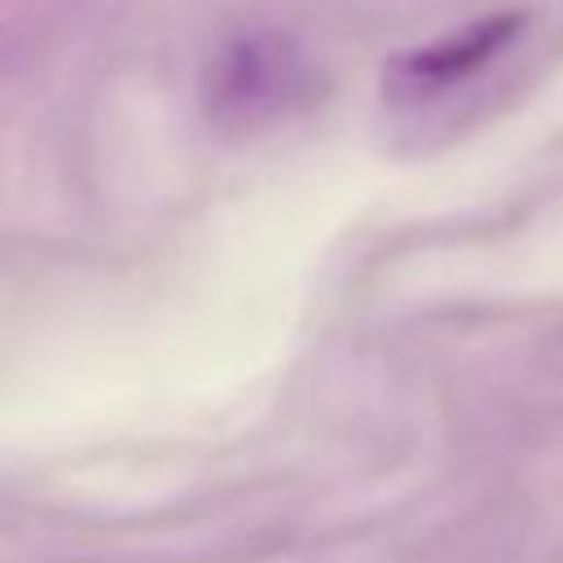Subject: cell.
Masks as SVG:
<instances>
[{"mask_svg": "<svg viewBox=\"0 0 563 563\" xmlns=\"http://www.w3.org/2000/svg\"><path fill=\"white\" fill-rule=\"evenodd\" d=\"M308 84L303 57L282 35H246L229 44L207 75V110L233 123H260L286 110Z\"/></svg>", "mask_w": 563, "mask_h": 563, "instance_id": "6da1fadb", "label": "cell"}, {"mask_svg": "<svg viewBox=\"0 0 563 563\" xmlns=\"http://www.w3.org/2000/svg\"><path fill=\"white\" fill-rule=\"evenodd\" d=\"M519 13H497V18H479L471 22L462 35H449L440 44H427L418 53L405 57L400 75L409 84H427V88H440V84H453V79H466L471 70H479L484 62H493L515 35H519Z\"/></svg>", "mask_w": 563, "mask_h": 563, "instance_id": "7a4b0ae2", "label": "cell"}]
</instances>
